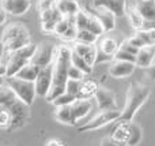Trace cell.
<instances>
[{
	"label": "cell",
	"instance_id": "47",
	"mask_svg": "<svg viewBox=\"0 0 155 146\" xmlns=\"http://www.w3.org/2000/svg\"><path fill=\"white\" fill-rule=\"evenodd\" d=\"M67 2H76V0H67Z\"/></svg>",
	"mask_w": 155,
	"mask_h": 146
},
{
	"label": "cell",
	"instance_id": "31",
	"mask_svg": "<svg viewBox=\"0 0 155 146\" xmlns=\"http://www.w3.org/2000/svg\"><path fill=\"white\" fill-rule=\"evenodd\" d=\"M11 126V115L5 108L0 107V128H10Z\"/></svg>",
	"mask_w": 155,
	"mask_h": 146
},
{
	"label": "cell",
	"instance_id": "40",
	"mask_svg": "<svg viewBox=\"0 0 155 146\" xmlns=\"http://www.w3.org/2000/svg\"><path fill=\"white\" fill-rule=\"evenodd\" d=\"M8 53H10V52L5 51L4 45H3L2 40H0V64H5V62H7V57H8Z\"/></svg>",
	"mask_w": 155,
	"mask_h": 146
},
{
	"label": "cell",
	"instance_id": "13",
	"mask_svg": "<svg viewBox=\"0 0 155 146\" xmlns=\"http://www.w3.org/2000/svg\"><path fill=\"white\" fill-rule=\"evenodd\" d=\"M91 14L101 22L105 33H109L116 29V18H117V16H116L112 11L106 10V8H94V11Z\"/></svg>",
	"mask_w": 155,
	"mask_h": 146
},
{
	"label": "cell",
	"instance_id": "1",
	"mask_svg": "<svg viewBox=\"0 0 155 146\" xmlns=\"http://www.w3.org/2000/svg\"><path fill=\"white\" fill-rule=\"evenodd\" d=\"M71 53H72V48H68L67 45L57 46V53L53 62V82H52L51 92L45 97L49 103H53L59 96L65 93L68 68L71 66Z\"/></svg>",
	"mask_w": 155,
	"mask_h": 146
},
{
	"label": "cell",
	"instance_id": "14",
	"mask_svg": "<svg viewBox=\"0 0 155 146\" xmlns=\"http://www.w3.org/2000/svg\"><path fill=\"white\" fill-rule=\"evenodd\" d=\"M135 67H136L135 63L114 60L109 66V74L113 78H127V76L132 75V73L135 71Z\"/></svg>",
	"mask_w": 155,
	"mask_h": 146
},
{
	"label": "cell",
	"instance_id": "18",
	"mask_svg": "<svg viewBox=\"0 0 155 146\" xmlns=\"http://www.w3.org/2000/svg\"><path fill=\"white\" fill-rule=\"evenodd\" d=\"M135 8L139 11V14L144 21L155 22V0H148V2L137 0Z\"/></svg>",
	"mask_w": 155,
	"mask_h": 146
},
{
	"label": "cell",
	"instance_id": "3",
	"mask_svg": "<svg viewBox=\"0 0 155 146\" xmlns=\"http://www.w3.org/2000/svg\"><path fill=\"white\" fill-rule=\"evenodd\" d=\"M151 92L147 86L142 83L134 82L127 90V97H125V107L121 111V116L117 120L118 123H129L134 120L136 112L143 107V104L147 101L150 97Z\"/></svg>",
	"mask_w": 155,
	"mask_h": 146
},
{
	"label": "cell",
	"instance_id": "22",
	"mask_svg": "<svg viewBox=\"0 0 155 146\" xmlns=\"http://www.w3.org/2000/svg\"><path fill=\"white\" fill-rule=\"evenodd\" d=\"M40 70H41L40 67H37V66L33 64V63H30V64L25 66L15 76L19 79H23V81H27V82H34L35 79H37V75H38V73H40Z\"/></svg>",
	"mask_w": 155,
	"mask_h": 146
},
{
	"label": "cell",
	"instance_id": "46",
	"mask_svg": "<svg viewBox=\"0 0 155 146\" xmlns=\"http://www.w3.org/2000/svg\"><path fill=\"white\" fill-rule=\"evenodd\" d=\"M4 82H5V76H0V86L4 85Z\"/></svg>",
	"mask_w": 155,
	"mask_h": 146
},
{
	"label": "cell",
	"instance_id": "48",
	"mask_svg": "<svg viewBox=\"0 0 155 146\" xmlns=\"http://www.w3.org/2000/svg\"><path fill=\"white\" fill-rule=\"evenodd\" d=\"M142 2H148V0H142Z\"/></svg>",
	"mask_w": 155,
	"mask_h": 146
},
{
	"label": "cell",
	"instance_id": "32",
	"mask_svg": "<svg viewBox=\"0 0 155 146\" xmlns=\"http://www.w3.org/2000/svg\"><path fill=\"white\" fill-rule=\"evenodd\" d=\"M80 83H82V82H79V81H72V79H68L67 85H65V93L78 97V93H79V89H80Z\"/></svg>",
	"mask_w": 155,
	"mask_h": 146
},
{
	"label": "cell",
	"instance_id": "23",
	"mask_svg": "<svg viewBox=\"0 0 155 146\" xmlns=\"http://www.w3.org/2000/svg\"><path fill=\"white\" fill-rule=\"evenodd\" d=\"M129 123H117V126L113 128L110 137L113 139H116V141H120L127 145V141H128L129 137Z\"/></svg>",
	"mask_w": 155,
	"mask_h": 146
},
{
	"label": "cell",
	"instance_id": "19",
	"mask_svg": "<svg viewBox=\"0 0 155 146\" xmlns=\"http://www.w3.org/2000/svg\"><path fill=\"white\" fill-rule=\"evenodd\" d=\"M97 48L101 52H104L105 55L112 56L113 59H114V55H116V52L118 51V48H120V44L113 37H104V38H101V41L98 42Z\"/></svg>",
	"mask_w": 155,
	"mask_h": 146
},
{
	"label": "cell",
	"instance_id": "34",
	"mask_svg": "<svg viewBox=\"0 0 155 146\" xmlns=\"http://www.w3.org/2000/svg\"><path fill=\"white\" fill-rule=\"evenodd\" d=\"M76 34H78V29L75 26V22H74V23L68 27L67 32H65L60 38L64 40V41H67V42H71V41H76Z\"/></svg>",
	"mask_w": 155,
	"mask_h": 146
},
{
	"label": "cell",
	"instance_id": "36",
	"mask_svg": "<svg viewBox=\"0 0 155 146\" xmlns=\"http://www.w3.org/2000/svg\"><path fill=\"white\" fill-rule=\"evenodd\" d=\"M120 49H123V51H125V52H128V53L134 55V56H136L137 52H139V49H136L135 46H132L127 40H124L123 42L120 44Z\"/></svg>",
	"mask_w": 155,
	"mask_h": 146
},
{
	"label": "cell",
	"instance_id": "27",
	"mask_svg": "<svg viewBox=\"0 0 155 146\" xmlns=\"http://www.w3.org/2000/svg\"><path fill=\"white\" fill-rule=\"evenodd\" d=\"M84 30H88V32L94 33V34L98 36V37L105 33V30H104V27H102L101 22H99L91 12H88V19H87V23H86V29Z\"/></svg>",
	"mask_w": 155,
	"mask_h": 146
},
{
	"label": "cell",
	"instance_id": "45",
	"mask_svg": "<svg viewBox=\"0 0 155 146\" xmlns=\"http://www.w3.org/2000/svg\"><path fill=\"white\" fill-rule=\"evenodd\" d=\"M0 76H5V66L0 64Z\"/></svg>",
	"mask_w": 155,
	"mask_h": 146
},
{
	"label": "cell",
	"instance_id": "11",
	"mask_svg": "<svg viewBox=\"0 0 155 146\" xmlns=\"http://www.w3.org/2000/svg\"><path fill=\"white\" fill-rule=\"evenodd\" d=\"M72 51L76 55H79L82 59L86 60L88 66L94 67L95 66V59H97V45H90V44H82V42H75L72 46Z\"/></svg>",
	"mask_w": 155,
	"mask_h": 146
},
{
	"label": "cell",
	"instance_id": "2",
	"mask_svg": "<svg viewBox=\"0 0 155 146\" xmlns=\"http://www.w3.org/2000/svg\"><path fill=\"white\" fill-rule=\"evenodd\" d=\"M0 107L5 108L11 115V126L8 130L23 127L30 117V107L19 100L5 82L0 86Z\"/></svg>",
	"mask_w": 155,
	"mask_h": 146
},
{
	"label": "cell",
	"instance_id": "44",
	"mask_svg": "<svg viewBox=\"0 0 155 146\" xmlns=\"http://www.w3.org/2000/svg\"><path fill=\"white\" fill-rule=\"evenodd\" d=\"M46 146H64V145L60 144V142H57V141H49Z\"/></svg>",
	"mask_w": 155,
	"mask_h": 146
},
{
	"label": "cell",
	"instance_id": "6",
	"mask_svg": "<svg viewBox=\"0 0 155 146\" xmlns=\"http://www.w3.org/2000/svg\"><path fill=\"white\" fill-rule=\"evenodd\" d=\"M5 83L12 89L16 97L23 101L26 105H31L35 100V86L34 82H27L23 79H19L16 76H5Z\"/></svg>",
	"mask_w": 155,
	"mask_h": 146
},
{
	"label": "cell",
	"instance_id": "38",
	"mask_svg": "<svg viewBox=\"0 0 155 146\" xmlns=\"http://www.w3.org/2000/svg\"><path fill=\"white\" fill-rule=\"evenodd\" d=\"M56 3H57V0H41L38 7H40V11L42 12V11H46V10H49V8L54 7Z\"/></svg>",
	"mask_w": 155,
	"mask_h": 146
},
{
	"label": "cell",
	"instance_id": "35",
	"mask_svg": "<svg viewBox=\"0 0 155 146\" xmlns=\"http://www.w3.org/2000/svg\"><path fill=\"white\" fill-rule=\"evenodd\" d=\"M84 76H86V75L79 70V68L74 67L72 64L70 66V68H68V79H72V81H79V82H82L83 79H84Z\"/></svg>",
	"mask_w": 155,
	"mask_h": 146
},
{
	"label": "cell",
	"instance_id": "9",
	"mask_svg": "<svg viewBox=\"0 0 155 146\" xmlns=\"http://www.w3.org/2000/svg\"><path fill=\"white\" fill-rule=\"evenodd\" d=\"M52 82H53V63L48 67H44L40 70L37 79L34 81L35 94L40 97H46L51 92Z\"/></svg>",
	"mask_w": 155,
	"mask_h": 146
},
{
	"label": "cell",
	"instance_id": "24",
	"mask_svg": "<svg viewBox=\"0 0 155 146\" xmlns=\"http://www.w3.org/2000/svg\"><path fill=\"white\" fill-rule=\"evenodd\" d=\"M125 14L128 16V21L131 23V26L134 27L135 30H142L143 29V25H144V19L142 18V15L139 14V11L134 7H127Z\"/></svg>",
	"mask_w": 155,
	"mask_h": 146
},
{
	"label": "cell",
	"instance_id": "20",
	"mask_svg": "<svg viewBox=\"0 0 155 146\" xmlns=\"http://www.w3.org/2000/svg\"><path fill=\"white\" fill-rule=\"evenodd\" d=\"M97 89V82L93 79H83L82 83H80V89L78 93V100H90L91 96L95 94Z\"/></svg>",
	"mask_w": 155,
	"mask_h": 146
},
{
	"label": "cell",
	"instance_id": "29",
	"mask_svg": "<svg viewBox=\"0 0 155 146\" xmlns=\"http://www.w3.org/2000/svg\"><path fill=\"white\" fill-rule=\"evenodd\" d=\"M98 40V36H95L94 33L88 32V30H78L76 34V41L75 42H82V44H90L94 45Z\"/></svg>",
	"mask_w": 155,
	"mask_h": 146
},
{
	"label": "cell",
	"instance_id": "4",
	"mask_svg": "<svg viewBox=\"0 0 155 146\" xmlns=\"http://www.w3.org/2000/svg\"><path fill=\"white\" fill-rule=\"evenodd\" d=\"M0 40H2L7 52L18 51V49L25 48L26 45L31 44L29 30L21 22H14V23H10L8 26H5Z\"/></svg>",
	"mask_w": 155,
	"mask_h": 146
},
{
	"label": "cell",
	"instance_id": "5",
	"mask_svg": "<svg viewBox=\"0 0 155 146\" xmlns=\"http://www.w3.org/2000/svg\"><path fill=\"white\" fill-rule=\"evenodd\" d=\"M37 45L35 44H29L25 48H21L18 51H14L8 53L7 62H5V76H15L25 66L30 64L31 59L35 53Z\"/></svg>",
	"mask_w": 155,
	"mask_h": 146
},
{
	"label": "cell",
	"instance_id": "17",
	"mask_svg": "<svg viewBox=\"0 0 155 146\" xmlns=\"http://www.w3.org/2000/svg\"><path fill=\"white\" fill-rule=\"evenodd\" d=\"M155 62V46H144L139 49L135 60V66L140 68H150Z\"/></svg>",
	"mask_w": 155,
	"mask_h": 146
},
{
	"label": "cell",
	"instance_id": "15",
	"mask_svg": "<svg viewBox=\"0 0 155 146\" xmlns=\"http://www.w3.org/2000/svg\"><path fill=\"white\" fill-rule=\"evenodd\" d=\"M71 108V115H72V122L76 124L80 119L87 116L90 111L93 109V101L91 100H76L70 105Z\"/></svg>",
	"mask_w": 155,
	"mask_h": 146
},
{
	"label": "cell",
	"instance_id": "39",
	"mask_svg": "<svg viewBox=\"0 0 155 146\" xmlns=\"http://www.w3.org/2000/svg\"><path fill=\"white\" fill-rule=\"evenodd\" d=\"M101 146H127V145L123 144V142H120V141H116V139H113L112 137H107V138L102 139Z\"/></svg>",
	"mask_w": 155,
	"mask_h": 146
},
{
	"label": "cell",
	"instance_id": "41",
	"mask_svg": "<svg viewBox=\"0 0 155 146\" xmlns=\"http://www.w3.org/2000/svg\"><path fill=\"white\" fill-rule=\"evenodd\" d=\"M147 33H148V37H150L151 45L155 46V27H150V29H147Z\"/></svg>",
	"mask_w": 155,
	"mask_h": 146
},
{
	"label": "cell",
	"instance_id": "25",
	"mask_svg": "<svg viewBox=\"0 0 155 146\" xmlns=\"http://www.w3.org/2000/svg\"><path fill=\"white\" fill-rule=\"evenodd\" d=\"M143 138V133H142V127L136 123L131 122L129 123V137L127 141V146H136L140 144Z\"/></svg>",
	"mask_w": 155,
	"mask_h": 146
},
{
	"label": "cell",
	"instance_id": "43",
	"mask_svg": "<svg viewBox=\"0 0 155 146\" xmlns=\"http://www.w3.org/2000/svg\"><path fill=\"white\" fill-rule=\"evenodd\" d=\"M148 76L151 78V81H155V62L153 63V66L148 68Z\"/></svg>",
	"mask_w": 155,
	"mask_h": 146
},
{
	"label": "cell",
	"instance_id": "42",
	"mask_svg": "<svg viewBox=\"0 0 155 146\" xmlns=\"http://www.w3.org/2000/svg\"><path fill=\"white\" fill-rule=\"evenodd\" d=\"M5 19H7V12L4 11V8L0 5V25H3L5 22Z\"/></svg>",
	"mask_w": 155,
	"mask_h": 146
},
{
	"label": "cell",
	"instance_id": "8",
	"mask_svg": "<svg viewBox=\"0 0 155 146\" xmlns=\"http://www.w3.org/2000/svg\"><path fill=\"white\" fill-rule=\"evenodd\" d=\"M56 53H57L56 45H53L51 42H42L40 45H37L35 53L31 59V63L40 68L48 67V66H51L54 62Z\"/></svg>",
	"mask_w": 155,
	"mask_h": 146
},
{
	"label": "cell",
	"instance_id": "33",
	"mask_svg": "<svg viewBox=\"0 0 155 146\" xmlns=\"http://www.w3.org/2000/svg\"><path fill=\"white\" fill-rule=\"evenodd\" d=\"M113 60H121V62H129V63H135V60H136V56H134V55L128 53V52L123 51V49L118 48V51L116 52L114 55V59Z\"/></svg>",
	"mask_w": 155,
	"mask_h": 146
},
{
	"label": "cell",
	"instance_id": "12",
	"mask_svg": "<svg viewBox=\"0 0 155 146\" xmlns=\"http://www.w3.org/2000/svg\"><path fill=\"white\" fill-rule=\"evenodd\" d=\"M94 8H106L116 16H123L127 10V0H93Z\"/></svg>",
	"mask_w": 155,
	"mask_h": 146
},
{
	"label": "cell",
	"instance_id": "37",
	"mask_svg": "<svg viewBox=\"0 0 155 146\" xmlns=\"http://www.w3.org/2000/svg\"><path fill=\"white\" fill-rule=\"evenodd\" d=\"M127 41H128L129 44H131L132 46H135L136 49H142V48H144V44H143V41L140 40L139 37H137L136 34L135 36H132V37H129V38H127Z\"/></svg>",
	"mask_w": 155,
	"mask_h": 146
},
{
	"label": "cell",
	"instance_id": "28",
	"mask_svg": "<svg viewBox=\"0 0 155 146\" xmlns=\"http://www.w3.org/2000/svg\"><path fill=\"white\" fill-rule=\"evenodd\" d=\"M71 64H72L74 67L79 68L84 75H88V74H91V71H93V67L88 66L87 63H86V60L82 59V57H80L79 55H76L74 51H72V53H71Z\"/></svg>",
	"mask_w": 155,
	"mask_h": 146
},
{
	"label": "cell",
	"instance_id": "26",
	"mask_svg": "<svg viewBox=\"0 0 155 146\" xmlns=\"http://www.w3.org/2000/svg\"><path fill=\"white\" fill-rule=\"evenodd\" d=\"M54 117H56L57 122L63 123V124L74 126L72 115H71V108H70V105L59 107V108H56V112H54Z\"/></svg>",
	"mask_w": 155,
	"mask_h": 146
},
{
	"label": "cell",
	"instance_id": "21",
	"mask_svg": "<svg viewBox=\"0 0 155 146\" xmlns=\"http://www.w3.org/2000/svg\"><path fill=\"white\" fill-rule=\"evenodd\" d=\"M57 10L63 16H75L80 11L78 2H67V0H57L56 3Z\"/></svg>",
	"mask_w": 155,
	"mask_h": 146
},
{
	"label": "cell",
	"instance_id": "10",
	"mask_svg": "<svg viewBox=\"0 0 155 146\" xmlns=\"http://www.w3.org/2000/svg\"><path fill=\"white\" fill-rule=\"evenodd\" d=\"M94 98L97 101L99 111H109V109H117L116 104V96L112 90L105 89V87H98L94 94Z\"/></svg>",
	"mask_w": 155,
	"mask_h": 146
},
{
	"label": "cell",
	"instance_id": "30",
	"mask_svg": "<svg viewBox=\"0 0 155 146\" xmlns=\"http://www.w3.org/2000/svg\"><path fill=\"white\" fill-rule=\"evenodd\" d=\"M78 100V98L75 97V96L72 94H68V93H64V94L59 96V97L56 98V100L53 101V105L56 107V108H59V107H65V105H71L72 103H75V101Z\"/></svg>",
	"mask_w": 155,
	"mask_h": 146
},
{
	"label": "cell",
	"instance_id": "16",
	"mask_svg": "<svg viewBox=\"0 0 155 146\" xmlns=\"http://www.w3.org/2000/svg\"><path fill=\"white\" fill-rule=\"evenodd\" d=\"M2 7L11 15H22L30 8V0H2Z\"/></svg>",
	"mask_w": 155,
	"mask_h": 146
},
{
	"label": "cell",
	"instance_id": "7",
	"mask_svg": "<svg viewBox=\"0 0 155 146\" xmlns=\"http://www.w3.org/2000/svg\"><path fill=\"white\" fill-rule=\"evenodd\" d=\"M121 116V111L118 109H109V111H101L98 115L93 117L91 120H88L86 124L80 126L78 128L79 133H87V131H94L98 128L104 127V126L109 124L112 122H117Z\"/></svg>",
	"mask_w": 155,
	"mask_h": 146
}]
</instances>
